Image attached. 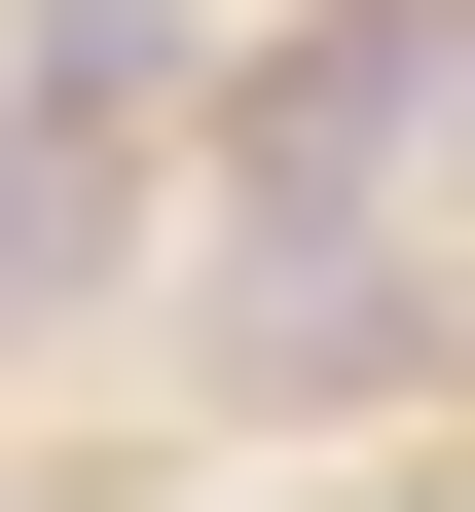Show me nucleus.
I'll use <instances>...</instances> for the list:
<instances>
[{"mask_svg":"<svg viewBox=\"0 0 475 512\" xmlns=\"http://www.w3.org/2000/svg\"><path fill=\"white\" fill-rule=\"evenodd\" d=\"M74 220H110V183H74V147H0V293H74Z\"/></svg>","mask_w":475,"mask_h":512,"instance_id":"f03ea898","label":"nucleus"},{"mask_svg":"<svg viewBox=\"0 0 475 512\" xmlns=\"http://www.w3.org/2000/svg\"><path fill=\"white\" fill-rule=\"evenodd\" d=\"M402 183H475V0H366V37H293V74L220 110V220H256V256L402 220Z\"/></svg>","mask_w":475,"mask_h":512,"instance_id":"f257e3e1","label":"nucleus"}]
</instances>
